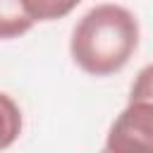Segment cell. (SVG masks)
Wrapping results in <instances>:
<instances>
[{"instance_id": "1", "label": "cell", "mask_w": 153, "mask_h": 153, "mask_svg": "<svg viewBox=\"0 0 153 153\" xmlns=\"http://www.w3.org/2000/svg\"><path fill=\"white\" fill-rule=\"evenodd\" d=\"M139 19L117 2L91 7L72 29L69 55L91 76H110L127 67L139 48Z\"/></svg>"}, {"instance_id": "2", "label": "cell", "mask_w": 153, "mask_h": 153, "mask_svg": "<svg viewBox=\"0 0 153 153\" xmlns=\"http://www.w3.org/2000/svg\"><path fill=\"white\" fill-rule=\"evenodd\" d=\"M105 151L110 153H153V100H129L112 120Z\"/></svg>"}, {"instance_id": "3", "label": "cell", "mask_w": 153, "mask_h": 153, "mask_svg": "<svg viewBox=\"0 0 153 153\" xmlns=\"http://www.w3.org/2000/svg\"><path fill=\"white\" fill-rule=\"evenodd\" d=\"M36 19L29 14L24 0H0V41H12L33 29Z\"/></svg>"}, {"instance_id": "4", "label": "cell", "mask_w": 153, "mask_h": 153, "mask_svg": "<svg viewBox=\"0 0 153 153\" xmlns=\"http://www.w3.org/2000/svg\"><path fill=\"white\" fill-rule=\"evenodd\" d=\"M22 127H24L22 108L17 105V100L12 96L0 91V151L10 148L19 139Z\"/></svg>"}, {"instance_id": "5", "label": "cell", "mask_w": 153, "mask_h": 153, "mask_svg": "<svg viewBox=\"0 0 153 153\" xmlns=\"http://www.w3.org/2000/svg\"><path fill=\"white\" fill-rule=\"evenodd\" d=\"M24 2L36 22H55L67 17L81 0H24Z\"/></svg>"}, {"instance_id": "6", "label": "cell", "mask_w": 153, "mask_h": 153, "mask_svg": "<svg viewBox=\"0 0 153 153\" xmlns=\"http://www.w3.org/2000/svg\"><path fill=\"white\" fill-rule=\"evenodd\" d=\"M129 100H153V62L141 67L129 86Z\"/></svg>"}]
</instances>
